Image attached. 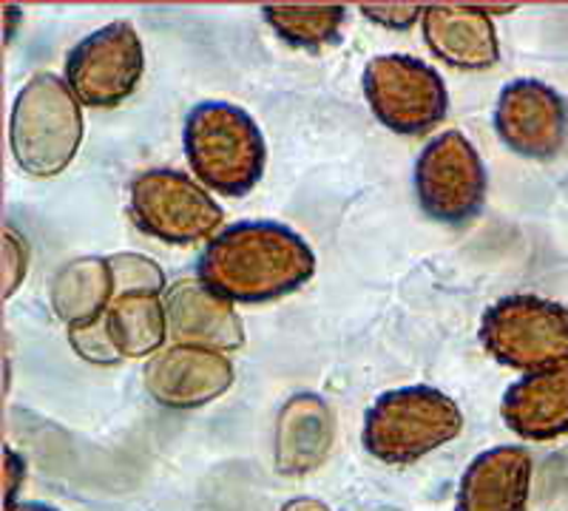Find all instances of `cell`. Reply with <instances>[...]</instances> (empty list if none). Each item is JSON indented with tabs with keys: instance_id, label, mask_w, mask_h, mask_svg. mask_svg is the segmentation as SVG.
<instances>
[{
	"instance_id": "4fadbf2b",
	"label": "cell",
	"mask_w": 568,
	"mask_h": 511,
	"mask_svg": "<svg viewBox=\"0 0 568 511\" xmlns=\"http://www.w3.org/2000/svg\"><path fill=\"white\" fill-rule=\"evenodd\" d=\"M165 313L174 344L225 352L236 350L245 341V330L231 302L216 296L200 278L171 287L165 293Z\"/></svg>"
},
{
	"instance_id": "7a4b0ae2",
	"label": "cell",
	"mask_w": 568,
	"mask_h": 511,
	"mask_svg": "<svg viewBox=\"0 0 568 511\" xmlns=\"http://www.w3.org/2000/svg\"><path fill=\"white\" fill-rule=\"evenodd\" d=\"M182 140L194 174L216 194H247L265 174V136L240 105L200 103L187 114Z\"/></svg>"
},
{
	"instance_id": "d6986e66",
	"label": "cell",
	"mask_w": 568,
	"mask_h": 511,
	"mask_svg": "<svg viewBox=\"0 0 568 511\" xmlns=\"http://www.w3.org/2000/svg\"><path fill=\"white\" fill-rule=\"evenodd\" d=\"M362 12L389 29H409L415 20L424 18V7L418 3H362Z\"/></svg>"
},
{
	"instance_id": "44dd1931",
	"label": "cell",
	"mask_w": 568,
	"mask_h": 511,
	"mask_svg": "<svg viewBox=\"0 0 568 511\" xmlns=\"http://www.w3.org/2000/svg\"><path fill=\"white\" fill-rule=\"evenodd\" d=\"M23 474H27V463H23V458H18V454H14V449L7 447V452H3V486H7V509L9 505H14V500H18L20 486H23Z\"/></svg>"
},
{
	"instance_id": "5bb4252c",
	"label": "cell",
	"mask_w": 568,
	"mask_h": 511,
	"mask_svg": "<svg viewBox=\"0 0 568 511\" xmlns=\"http://www.w3.org/2000/svg\"><path fill=\"white\" fill-rule=\"evenodd\" d=\"M531 489V454L497 447L466 467L455 511H526Z\"/></svg>"
},
{
	"instance_id": "ac0fdd59",
	"label": "cell",
	"mask_w": 568,
	"mask_h": 511,
	"mask_svg": "<svg viewBox=\"0 0 568 511\" xmlns=\"http://www.w3.org/2000/svg\"><path fill=\"white\" fill-rule=\"evenodd\" d=\"M273 32L298 49H322L338 38L344 23V7L336 3H298V7L262 9Z\"/></svg>"
},
{
	"instance_id": "ffe728a7",
	"label": "cell",
	"mask_w": 568,
	"mask_h": 511,
	"mask_svg": "<svg viewBox=\"0 0 568 511\" xmlns=\"http://www.w3.org/2000/svg\"><path fill=\"white\" fill-rule=\"evenodd\" d=\"M3 234H7V296H12L27 276V239L14 234L12 225H7Z\"/></svg>"
},
{
	"instance_id": "30bf717a",
	"label": "cell",
	"mask_w": 568,
	"mask_h": 511,
	"mask_svg": "<svg viewBox=\"0 0 568 511\" xmlns=\"http://www.w3.org/2000/svg\"><path fill=\"white\" fill-rule=\"evenodd\" d=\"M169 338V313L165 298L154 290L114 293L98 321L69 327L71 347L94 364L142 358L160 350Z\"/></svg>"
},
{
	"instance_id": "7c38bea8",
	"label": "cell",
	"mask_w": 568,
	"mask_h": 511,
	"mask_svg": "<svg viewBox=\"0 0 568 511\" xmlns=\"http://www.w3.org/2000/svg\"><path fill=\"white\" fill-rule=\"evenodd\" d=\"M233 384V367L222 352L174 344L151 356L145 387L162 407L191 409L220 398Z\"/></svg>"
},
{
	"instance_id": "e0dca14e",
	"label": "cell",
	"mask_w": 568,
	"mask_h": 511,
	"mask_svg": "<svg viewBox=\"0 0 568 511\" xmlns=\"http://www.w3.org/2000/svg\"><path fill=\"white\" fill-rule=\"evenodd\" d=\"M114 298L109 259H78L52 282V307L69 327L98 321Z\"/></svg>"
},
{
	"instance_id": "52a82bcc",
	"label": "cell",
	"mask_w": 568,
	"mask_h": 511,
	"mask_svg": "<svg viewBox=\"0 0 568 511\" xmlns=\"http://www.w3.org/2000/svg\"><path fill=\"white\" fill-rule=\"evenodd\" d=\"M131 211L145 234L169 245L211 239L225 219L200 182L171 168L145 171L131 182Z\"/></svg>"
},
{
	"instance_id": "9a60e30c",
	"label": "cell",
	"mask_w": 568,
	"mask_h": 511,
	"mask_svg": "<svg viewBox=\"0 0 568 511\" xmlns=\"http://www.w3.org/2000/svg\"><path fill=\"white\" fill-rule=\"evenodd\" d=\"M504 421L526 440H555L568 435V361L537 369L504 395Z\"/></svg>"
},
{
	"instance_id": "7402d4cb",
	"label": "cell",
	"mask_w": 568,
	"mask_h": 511,
	"mask_svg": "<svg viewBox=\"0 0 568 511\" xmlns=\"http://www.w3.org/2000/svg\"><path fill=\"white\" fill-rule=\"evenodd\" d=\"M3 14H7V40H12L14 23H18V9H14L12 3H7V7H3Z\"/></svg>"
},
{
	"instance_id": "ba28073f",
	"label": "cell",
	"mask_w": 568,
	"mask_h": 511,
	"mask_svg": "<svg viewBox=\"0 0 568 511\" xmlns=\"http://www.w3.org/2000/svg\"><path fill=\"white\" fill-rule=\"evenodd\" d=\"M415 194L426 216L458 225L475 216L486 200V168L460 131H444L415 162Z\"/></svg>"
},
{
	"instance_id": "5b68a950",
	"label": "cell",
	"mask_w": 568,
	"mask_h": 511,
	"mask_svg": "<svg viewBox=\"0 0 568 511\" xmlns=\"http://www.w3.org/2000/svg\"><path fill=\"white\" fill-rule=\"evenodd\" d=\"M480 341L506 367L537 369L568 361V307L517 293L486 310Z\"/></svg>"
},
{
	"instance_id": "9c48e42d",
	"label": "cell",
	"mask_w": 568,
	"mask_h": 511,
	"mask_svg": "<svg viewBox=\"0 0 568 511\" xmlns=\"http://www.w3.org/2000/svg\"><path fill=\"white\" fill-rule=\"evenodd\" d=\"M145 69L142 40L131 23H109L80 40L65 58V83L91 109H114L136 91Z\"/></svg>"
},
{
	"instance_id": "603a6c76",
	"label": "cell",
	"mask_w": 568,
	"mask_h": 511,
	"mask_svg": "<svg viewBox=\"0 0 568 511\" xmlns=\"http://www.w3.org/2000/svg\"><path fill=\"white\" fill-rule=\"evenodd\" d=\"M7 511H58V509H52V505H45V503H14L9 505Z\"/></svg>"
},
{
	"instance_id": "2e32d148",
	"label": "cell",
	"mask_w": 568,
	"mask_h": 511,
	"mask_svg": "<svg viewBox=\"0 0 568 511\" xmlns=\"http://www.w3.org/2000/svg\"><path fill=\"white\" fill-rule=\"evenodd\" d=\"M420 20L435 58L455 69H489L500 58L495 23L480 7H426Z\"/></svg>"
},
{
	"instance_id": "3957f363",
	"label": "cell",
	"mask_w": 568,
	"mask_h": 511,
	"mask_svg": "<svg viewBox=\"0 0 568 511\" xmlns=\"http://www.w3.org/2000/svg\"><path fill=\"white\" fill-rule=\"evenodd\" d=\"M14 162L32 176H58L83 143L78 94L54 74H34L14 100L9 125Z\"/></svg>"
},
{
	"instance_id": "8fae6325",
	"label": "cell",
	"mask_w": 568,
	"mask_h": 511,
	"mask_svg": "<svg viewBox=\"0 0 568 511\" xmlns=\"http://www.w3.org/2000/svg\"><path fill=\"white\" fill-rule=\"evenodd\" d=\"M495 129L515 154L551 160L566 145L568 105L540 80H511L497 98Z\"/></svg>"
},
{
	"instance_id": "8992f818",
	"label": "cell",
	"mask_w": 568,
	"mask_h": 511,
	"mask_svg": "<svg viewBox=\"0 0 568 511\" xmlns=\"http://www.w3.org/2000/svg\"><path fill=\"white\" fill-rule=\"evenodd\" d=\"M373 114L395 134H424L446 117V85L433 65L409 54H382L364 69Z\"/></svg>"
},
{
	"instance_id": "277c9868",
	"label": "cell",
	"mask_w": 568,
	"mask_h": 511,
	"mask_svg": "<svg viewBox=\"0 0 568 511\" xmlns=\"http://www.w3.org/2000/svg\"><path fill=\"white\" fill-rule=\"evenodd\" d=\"M464 429L458 403L433 387L378 395L364 418V449L384 463H413L455 440Z\"/></svg>"
},
{
	"instance_id": "6da1fadb",
	"label": "cell",
	"mask_w": 568,
	"mask_h": 511,
	"mask_svg": "<svg viewBox=\"0 0 568 511\" xmlns=\"http://www.w3.org/2000/svg\"><path fill=\"white\" fill-rule=\"evenodd\" d=\"M316 273L311 245L278 222H236L200 256V282L227 302H271Z\"/></svg>"
}]
</instances>
